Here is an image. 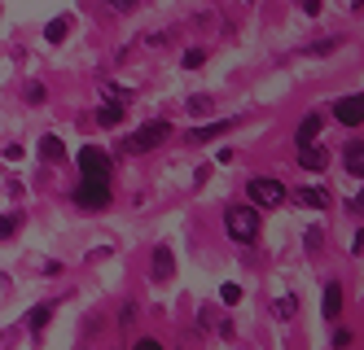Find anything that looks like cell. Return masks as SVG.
Returning <instances> with one entry per match:
<instances>
[{"label": "cell", "instance_id": "obj_1", "mask_svg": "<svg viewBox=\"0 0 364 350\" xmlns=\"http://www.w3.org/2000/svg\"><path fill=\"white\" fill-rule=\"evenodd\" d=\"M167 136H171V123H167V119H154V123H141L132 136L123 141V149H127V153H149V149H159Z\"/></svg>", "mask_w": 364, "mask_h": 350}, {"label": "cell", "instance_id": "obj_2", "mask_svg": "<svg viewBox=\"0 0 364 350\" xmlns=\"http://www.w3.org/2000/svg\"><path fill=\"white\" fill-rule=\"evenodd\" d=\"M75 206H80V210H88V214H97V210H106L110 206V180H80V184H75Z\"/></svg>", "mask_w": 364, "mask_h": 350}, {"label": "cell", "instance_id": "obj_3", "mask_svg": "<svg viewBox=\"0 0 364 350\" xmlns=\"http://www.w3.org/2000/svg\"><path fill=\"white\" fill-rule=\"evenodd\" d=\"M75 167H80V175H84V180H110L114 158L101 149V145H84L80 153H75Z\"/></svg>", "mask_w": 364, "mask_h": 350}, {"label": "cell", "instance_id": "obj_4", "mask_svg": "<svg viewBox=\"0 0 364 350\" xmlns=\"http://www.w3.org/2000/svg\"><path fill=\"white\" fill-rule=\"evenodd\" d=\"M224 232L232 241H255L259 236V210L255 206H232V210H224Z\"/></svg>", "mask_w": 364, "mask_h": 350}, {"label": "cell", "instance_id": "obj_5", "mask_svg": "<svg viewBox=\"0 0 364 350\" xmlns=\"http://www.w3.org/2000/svg\"><path fill=\"white\" fill-rule=\"evenodd\" d=\"M246 193H250V202H255V206H281L285 197H290L281 180H250Z\"/></svg>", "mask_w": 364, "mask_h": 350}, {"label": "cell", "instance_id": "obj_6", "mask_svg": "<svg viewBox=\"0 0 364 350\" xmlns=\"http://www.w3.org/2000/svg\"><path fill=\"white\" fill-rule=\"evenodd\" d=\"M333 119L347 123V127H360V123H364V92L338 97V101H333Z\"/></svg>", "mask_w": 364, "mask_h": 350}, {"label": "cell", "instance_id": "obj_7", "mask_svg": "<svg viewBox=\"0 0 364 350\" xmlns=\"http://www.w3.org/2000/svg\"><path fill=\"white\" fill-rule=\"evenodd\" d=\"M176 276V254L171 246H154V263H149V280L154 285H167Z\"/></svg>", "mask_w": 364, "mask_h": 350}, {"label": "cell", "instance_id": "obj_8", "mask_svg": "<svg viewBox=\"0 0 364 350\" xmlns=\"http://www.w3.org/2000/svg\"><path fill=\"white\" fill-rule=\"evenodd\" d=\"M232 127H237V119H220V123H211V127H198V131H189V145H206V141L224 136V131H232Z\"/></svg>", "mask_w": 364, "mask_h": 350}, {"label": "cell", "instance_id": "obj_9", "mask_svg": "<svg viewBox=\"0 0 364 350\" xmlns=\"http://www.w3.org/2000/svg\"><path fill=\"white\" fill-rule=\"evenodd\" d=\"M321 127H325V119L321 114H307L303 123H299V149H311L321 141Z\"/></svg>", "mask_w": 364, "mask_h": 350}, {"label": "cell", "instance_id": "obj_10", "mask_svg": "<svg viewBox=\"0 0 364 350\" xmlns=\"http://www.w3.org/2000/svg\"><path fill=\"white\" fill-rule=\"evenodd\" d=\"M299 206H307V210H325L329 206V193H325V188L321 184H307V188H299Z\"/></svg>", "mask_w": 364, "mask_h": 350}, {"label": "cell", "instance_id": "obj_11", "mask_svg": "<svg viewBox=\"0 0 364 350\" xmlns=\"http://www.w3.org/2000/svg\"><path fill=\"white\" fill-rule=\"evenodd\" d=\"M321 311H325V319H338V315H343V285H338V280L325 285V302H321Z\"/></svg>", "mask_w": 364, "mask_h": 350}, {"label": "cell", "instance_id": "obj_12", "mask_svg": "<svg viewBox=\"0 0 364 350\" xmlns=\"http://www.w3.org/2000/svg\"><path fill=\"white\" fill-rule=\"evenodd\" d=\"M343 167H347V175L364 180V141H351V145H347V153H343Z\"/></svg>", "mask_w": 364, "mask_h": 350}, {"label": "cell", "instance_id": "obj_13", "mask_svg": "<svg viewBox=\"0 0 364 350\" xmlns=\"http://www.w3.org/2000/svg\"><path fill=\"white\" fill-rule=\"evenodd\" d=\"M53 311H58L53 302L31 307V311H27V329H31V333H44V329H48V319H53Z\"/></svg>", "mask_w": 364, "mask_h": 350}, {"label": "cell", "instance_id": "obj_14", "mask_svg": "<svg viewBox=\"0 0 364 350\" xmlns=\"http://www.w3.org/2000/svg\"><path fill=\"white\" fill-rule=\"evenodd\" d=\"M325 163H329V153H325L321 145L299 149V167H303V171H325Z\"/></svg>", "mask_w": 364, "mask_h": 350}, {"label": "cell", "instance_id": "obj_15", "mask_svg": "<svg viewBox=\"0 0 364 350\" xmlns=\"http://www.w3.org/2000/svg\"><path fill=\"white\" fill-rule=\"evenodd\" d=\"M97 123H101V127H119V123H123V105H119V101H106V105L97 110Z\"/></svg>", "mask_w": 364, "mask_h": 350}, {"label": "cell", "instance_id": "obj_16", "mask_svg": "<svg viewBox=\"0 0 364 350\" xmlns=\"http://www.w3.org/2000/svg\"><path fill=\"white\" fill-rule=\"evenodd\" d=\"M40 158H44V163H62V158H66V145H62L58 136H44V141H40Z\"/></svg>", "mask_w": 364, "mask_h": 350}, {"label": "cell", "instance_id": "obj_17", "mask_svg": "<svg viewBox=\"0 0 364 350\" xmlns=\"http://www.w3.org/2000/svg\"><path fill=\"white\" fill-rule=\"evenodd\" d=\"M66 26H70V18H53V22L44 26V40H48V44H62V40H66Z\"/></svg>", "mask_w": 364, "mask_h": 350}, {"label": "cell", "instance_id": "obj_18", "mask_svg": "<svg viewBox=\"0 0 364 350\" xmlns=\"http://www.w3.org/2000/svg\"><path fill=\"white\" fill-rule=\"evenodd\" d=\"M18 228H22V214H18V210H14V214H0V241L18 236Z\"/></svg>", "mask_w": 364, "mask_h": 350}, {"label": "cell", "instance_id": "obj_19", "mask_svg": "<svg viewBox=\"0 0 364 350\" xmlns=\"http://www.w3.org/2000/svg\"><path fill=\"white\" fill-rule=\"evenodd\" d=\"M281 319H294V311H299V298H294V293H285V298H277V307H272Z\"/></svg>", "mask_w": 364, "mask_h": 350}, {"label": "cell", "instance_id": "obj_20", "mask_svg": "<svg viewBox=\"0 0 364 350\" xmlns=\"http://www.w3.org/2000/svg\"><path fill=\"white\" fill-rule=\"evenodd\" d=\"M220 302H224V307H237V302H242V285H224V289H220Z\"/></svg>", "mask_w": 364, "mask_h": 350}, {"label": "cell", "instance_id": "obj_21", "mask_svg": "<svg viewBox=\"0 0 364 350\" xmlns=\"http://www.w3.org/2000/svg\"><path fill=\"white\" fill-rule=\"evenodd\" d=\"M189 110L193 114H211V97H189Z\"/></svg>", "mask_w": 364, "mask_h": 350}, {"label": "cell", "instance_id": "obj_22", "mask_svg": "<svg viewBox=\"0 0 364 350\" xmlns=\"http://www.w3.org/2000/svg\"><path fill=\"white\" fill-rule=\"evenodd\" d=\"M202 62H206V48H189V53H185V66H189V70L202 66Z\"/></svg>", "mask_w": 364, "mask_h": 350}, {"label": "cell", "instance_id": "obj_23", "mask_svg": "<svg viewBox=\"0 0 364 350\" xmlns=\"http://www.w3.org/2000/svg\"><path fill=\"white\" fill-rule=\"evenodd\" d=\"M351 346V329H333V350H347Z\"/></svg>", "mask_w": 364, "mask_h": 350}, {"label": "cell", "instance_id": "obj_24", "mask_svg": "<svg viewBox=\"0 0 364 350\" xmlns=\"http://www.w3.org/2000/svg\"><path fill=\"white\" fill-rule=\"evenodd\" d=\"M303 241H307V250H321V241H325V232H321V228H307V236H303Z\"/></svg>", "mask_w": 364, "mask_h": 350}, {"label": "cell", "instance_id": "obj_25", "mask_svg": "<svg viewBox=\"0 0 364 350\" xmlns=\"http://www.w3.org/2000/svg\"><path fill=\"white\" fill-rule=\"evenodd\" d=\"M132 350H163V341H159V337H141Z\"/></svg>", "mask_w": 364, "mask_h": 350}, {"label": "cell", "instance_id": "obj_26", "mask_svg": "<svg viewBox=\"0 0 364 350\" xmlns=\"http://www.w3.org/2000/svg\"><path fill=\"white\" fill-rule=\"evenodd\" d=\"M132 319H136V307H123V315H119V324H123V329H132Z\"/></svg>", "mask_w": 364, "mask_h": 350}, {"label": "cell", "instance_id": "obj_27", "mask_svg": "<svg viewBox=\"0 0 364 350\" xmlns=\"http://www.w3.org/2000/svg\"><path fill=\"white\" fill-rule=\"evenodd\" d=\"M27 101H31V105L44 101V84H31V88H27Z\"/></svg>", "mask_w": 364, "mask_h": 350}, {"label": "cell", "instance_id": "obj_28", "mask_svg": "<svg viewBox=\"0 0 364 350\" xmlns=\"http://www.w3.org/2000/svg\"><path fill=\"white\" fill-rule=\"evenodd\" d=\"M347 210H364V188H360V193H355V197L347 202Z\"/></svg>", "mask_w": 364, "mask_h": 350}]
</instances>
